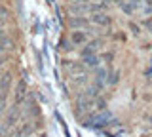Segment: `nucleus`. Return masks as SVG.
<instances>
[{"label":"nucleus","mask_w":152,"mask_h":137,"mask_svg":"<svg viewBox=\"0 0 152 137\" xmlns=\"http://www.w3.org/2000/svg\"><path fill=\"white\" fill-rule=\"evenodd\" d=\"M99 89L97 86H91V88H86L84 92L78 93L76 97V112L82 114V112L89 111V108H95V101L99 99Z\"/></svg>","instance_id":"f257e3e1"},{"label":"nucleus","mask_w":152,"mask_h":137,"mask_svg":"<svg viewBox=\"0 0 152 137\" xmlns=\"http://www.w3.org/2000/svg\"><path fill=\"white\" fill-rule=\"evenodd\" d=\"M21 105H17V103H13L12 108H8L6 111V116H4V120L0 122V135L8 137V133L15 127L19 116H21V108H19Z\"/></svg>","instance_id":"f03ea898"},{"label":"nucleus","mask_w":152,"mask_h":137,"mask_svg":"<svg viewBox=\"0 0 152 137\" xmlns=\"http://www.w3.org/2000/svg\"><path fill=\"white\" fill-rule=\"evenodd\" d=\"M112 120V116H110V112H101V114H95V116H91L88 120V127H107L108 126V122Z\"/></svg>","instance_id":"7ed1b4c3"},{"label":"nucleus","mask_w":152,"mask_h":137,"mask_svg":"<svg viewBox=\"0 0 152 137\" xmlns=\"http://www.w3.org/2000/svg\"><path fill=\"white\" fill-rule=\"evenodd\" d=\"M89 25H91V19H88V17L84 15H70L69 17V27L70 29H82V31H88Z\"/></svg>","instance_id":"20e7f679"},{"label":"nucleus","mask_w":152,"mask_h":137,"mask_svg":"<svg viewBox=\"0 0 152 137\" xmlns=\"http://www.w3.org/2000/svg\"><path fill=\"white\" fill-rule=\"evenodd\" d=\"M91 34V32L88 31H82V29H74L70 32V42H72L74 46H86L88 44V36Z\"/></svg>","instance_id":"39448f33"},{"label":"nucleus","mask_w":152,"mask_h":137,"mask_svg":"<svg viewBox=\"0 0 152 137\" xmlns=\"http://www.w3.org/2000/svg\"><path fill=\"white\" fill-rule=\"evenodd\" d=\"M103 44H104V40H103V38H93L91 42H88V44L84 46V50L80 51V55H82V57H86V55H91V53H97V50L101 48Z\"/></svg>","instance_id":"423d86ee"},{"label":"nucleus","mask_w":152,"mask_h":137,"mask_svg":"<svg viewBox=\"0 0 152 137\" xmlns=\"http://www.w3.org/2000/svg\"><path fill=\"white\" fill-rule=\"evenodd\" d=\"M91 23L97 27H110L112 25V17L107 15L104 12H97V13H91Z\"/></svg>","instance_id":"0eeeda50"},{"label":"nucleus","mask_w":152,"mask_h":137,"mask_svg":"<svg viewBox=\"0 0 152 137\" xmlns=\"http://www.w3.org/2000/svg\"><path fill=\"white\" fill-rule=\"evenodd\" d=\"M12 82H13V74L10 73V70H6V73L0 76V93H2V95H10Z\"/></svg>","instance_id":"6e6552de"},{"label":"nucleus","mask_w":152,"mask_h":137,"mask_svg":"<svg viewBox=\"0 0 152 137\" xmlns=\"http://www.w3.org/2000/svg\"><path fill=\"white\" fill-rule=\"evenodd\" d=\"M108 84V73L104 69H95V78H93V86H97L99 89H103Z\"/></svg>","instance_id":"1a4fd4ad"},{"label":"nucleus","mask_w":152,"mask_h":137,"mask_svg":"<svg viewBox=\"0 0 152 137\" xmlns=\"http://www.w3.org/2000/svg\"><path fill=\"white\" fill-rule=\"evenodd\" d=\"M25 99H27V82H25V80H19L17 86H15V95H13V103L21 105Z\"/></svg>","instance_id":"9d476101"},{"label":"nucleus","mask_w":152,"mask_h":137,"mask_svg":"<svg viewBox=\"0 0 152 137\" xmlns=\"http://www.w3.org/2000/svg\"><path fill=\"white\" fill-rule=\"evenodd\" d=\"M69 12L72 13V15H82V13H89V4L74 0V2L69 6Z\"/></svg>","instance_id":"9b49d317"},{"label":"nucleus","mask_w":152,"mask_h":137,"mask_svg":"<svg viewBox=\"0 0 152 137\" xmlns=\"http://www.w3.org/2000/svg\"><path fill=\"white\" fill-rule=\"evenodd\" d=\"M84 61V65L86 67H89V69H99V63H101V57H99L97 53H91V55H86V57H82Z\"/></svg>","instance_id":"f8f14e48"},{"label":"nucleus","mask_w":152,"mask_h":137,"mask_svg":"<svg viewBox=\"0 0 152 137\" xmlns=\"http://www.w3.org/2000/svg\"><path fill=\"white\" fill-rule=\"evenodd\" d=\"M66 69H69V73L72 74V76H76V74H86V65H84V61L82 63H66Z\"/></svg>","instance_id":"ddd939ff"},{"label":"nucleus","mask_w":152,"mask_h":137,"mask_svg":"<svg viewBox=\"0 0 152 137\" xmlns=\"http://www.w3.org/2000/svg\"><path fill=\"white\" fill-rule=\"evenodd\" d=\"M118 6H120V8H122V12H124V13H127V15H131V13L135 12V6H133L131 0H122Z\"/></svg>","instance_id":"4468645a"},{"label":"nucleus","mask_w":152,"mask_h":137,"mask_svg":"<svg viewBox=\"0 0 152 137\" xmlns=\"http://www.w3.org/2000/svg\"><path fill=\"white\" fill-rule=\"evenodd\" d=\"M118 80H120V70H112V73L108 74V84L114 86V84H118Z\"/></svg>","instance_id":"2eb2a0df"},{"label":"nucleus","mask_w":152,"mask_h":137,"mask_svg":"<svg viewBox=\"0 0 152 137\" xmlns=\"http://www.w3.org/2000/svg\"><path fill=\"white\" fill-rule=\"evenodd\" d=\"M129 31H131V34L135 36V38H137V36H141V27L135 25L133 21H129Z\"/></svg>","instance_id":"dca6fc26"},{"label":"nucleus","mask_w":152,"mask_h":137,"mask_svg":"<svg viewBox=\"0 0 152 137\" xmlns=\"http://www.w3.org/2000/svg\"><path fill=\"white\" fill-rule=\"evenodd\" d=\"M74 84H78V86L88 84V74H78V76H74Z\"/></svg>","instance_id":"f3484780"},{"label":"nucleus","mask_w":152,"mask_h":137,"mask_svg":"<svg viewBox=\"0 0 152 137\" xmlns=\"http://www.w3.org/2000/svg\"><path fill=\"white\" fill-rule=\"evenodd\" d=\"M112 59H114V53H112V51H108V53H103V61H107V63H112Z\"/></svg>","instance_id":"a211bd4d"},{"label":"nucleus","mask_w":152,"mask_h":137,"mask_svg":"<svg viewBox=\"0 0 152 137\" xmlns=\"http://www.w3.org/2000/svg\"><path fill=\"white\" fill-rule=\"evenodd\" d=\"M145 78H150L152 80V65L148 63V67L145 69Z\"/></svg>","instance_id":"6ab92c4d"},{"label":"nucleus","mask_w":152,"mask_h":137,"mask_svg":"<svg viewBox=\"0 0 152 137\" xmlns=\"http://www.w3.org/2000/svg\"><path fill=\"white\" fill-rule=\"evenodd\" d=\"M145 25L148 27V32L152 34V19H150V17H148V19H145Z\"/></svg>","instance_id":"aec40b11"},{"label":"nucleus","mask_w":152,"mask_h":137,"mask_svg":"<svg viewBox=\"0 0 152 137\" xmlns=\"http://www.w3.org/2000/svg\"><path fill=\"white\" fill-rule=\"evenodd\" d=\"M4 61H6V57H4V51H0V65H4Z\"/></svg>","instance_id":"412c9836"},{"label":"nucleus","mask_w":152,"mask_h":137,"mask_svg":"<svg viewBox=\"0 0 152 137\" xmlns=\"http://www.w3.org/2000/svg\"><path fill=\"white\" fill-rule=\"evenodd\" d=\"M78 2H86V4H91V2H97V0H78Z\"/></svg>","instance_id":"4be33fe9"},{"label":"nucleus","mask_w":152,"mask_h":137,"mask_svg":"<svg viewBox=\"0 0 152 137\" xmlns=\"http://www.w3.org/2000/svg\"><path fill=\"white\" fill-rule=\"evenodd\" d=\"M145 4H148V6H152V0H142Z\"/></svg>","instance_id":"5701e85b"},{"label":"nucleus","mask_w":152,"mask_h":137,"mask_svg":"<svg viewBox=\"0 0 152 137\" xmlns=\"http://www.w3.org/2000/svg\"><path fill=\"white\" fill-rule=\"evenodd\" d=\"M38 137H46V133H40V135H38Z\"/></svg>","instance_id":"b1692460"},{"label":"nucleus","mask_w":152,"mask_h":137,"mask_svg":"<svg viewBox=\"0 0 152 137\" xmlns=\"http://www.w3.org/2000/svg\"><path fill=\"white\" fill-rule=\"evenodd\" d=\"M150 65H152V57H150Z\"/></svg>","instance_id":"393cba45"},{"label":"nucleus","mask_w":152,"mask_h":137,"mask_svg":"<svg viewBox=\"0 0 152 137\" xmlns=\"http://www.w3.org/2000/svg\"><path fill=\"white\" fill-rule=\"evenodd\" d=\"M0 25H2V19H0Z\"/></svg>","instance_id":"a878e982"}]
</instances>
